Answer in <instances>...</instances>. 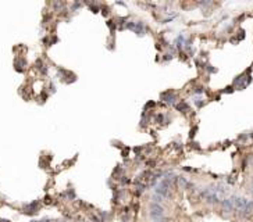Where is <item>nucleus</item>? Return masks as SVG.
I'll return each instance as SVG.
<instances>
[{"instance_id": "f257e3e1", "label": "nucleus", "mask_w": 253, "mask_h": 222, "mask_svg": "<svg viewBox=\"0 0 253 222\" xmlns=\"http://www.w3.org/2000/svg\"><path fill=\"white\" fill-rule=\"evenodd\" d=\"M163 215H164V210H163L161 204L152 203V205H150V217H152L155 221H159V219L163 218Z\"/></svg>"}, {"instance_id": "f03ea898", "label": "nucleus", "mask_w": 253, "mask_h": 222, "mask_svg": "<svg viewBox=\"0 0 253 222\" xmlns=\"http://www.w3.org/2000/svg\"><path fill=\"white\" fill-rule=\"evenodd\" d=\"M221 207H223V210H224L225 212H231L235 210L234 207V203H232L231 199H224V200H221Z\"/></svg>"}, {"instance_id": "7ed1b4c3", "label": "nucleus", "mask_w": 253, "mask_h": 222, "mask_svg": "<svg viewBox=\"0 0 253 222\" xmlns=\"http://www.w3.org/2000/svg\"><path fill=\"white\" fill-rule=\"evenodd\" d=\"M38 208H39V203H38V201H33V203H31V204L24 207V212H25V214H35V212L38 211Z\"/></svg>"}, {"instance_id": "20e7f679", "label": "nucleus", "mask_w": 253, "mask_h": 222, "mask_svg": "<svg viewBox=\"0 0 253 222\" xmlns=\"http://www.w3.org/2000/svg\"><path fill=\"white\" fill-rule=\"evenodd\" d=\"M152 200H153V203H156V204H161V201L164 200V197L159 196V194H153V196H152Z\"/></svg>"}, {"instance_id": "39448f33", "label": "nucleus", "mask_w": 253, "mask_h": 222, "mask_svg": "<svg viewBox=\"0 0 253 222\" xmlns=\"http://www.w3.org/2000/svg\"><path fill=\"white\" fill-rule=\"evenodd\" d=\"M56 222H65V221H56Z\"/></svg>"}]
</instances>
